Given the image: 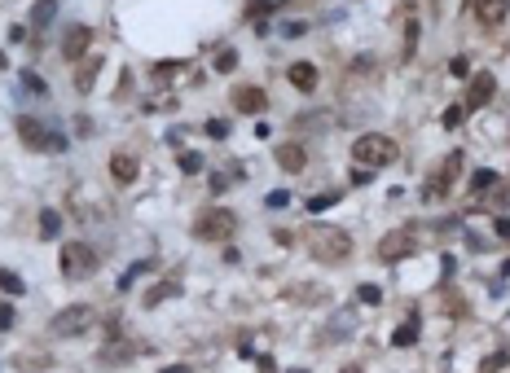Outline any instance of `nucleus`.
Wrapping results in <instances>:
<instances>
[{
  "mask_svg": "<svg viewBox=\"0 0 510 373\" xmlns=\"http://www.w3.org/2000/svg\"><path fill=\"white\" fill-rule=\"evenodd\" d=\"M233 228H238V215L233 211L207 207V211H198V220H194V237H203V242H224Z\"/></svg>",
  "mask_w": 510,
  "mask_h": 373,
  "instance_id": "nucleus-4",
  "label": "nucleus"
},
{
  "mask_svg": "<svg viewBox=\"0 0 510 373\" xmlns=\"http://www.w3.org/2000/svg\"><path fill=\"white\" fill-rule=\"evenodd\" d=\"M181 172H185V176L203 172V154H181Z\"/></svg>",
  "mask_w": 510,
  "mask_h": 373,
  "instance_id": "nucleus-27",
  "label": "nucleus"
},
{
  "mask_svg": "<svg viewBox=\"0 0 510 373\" xmlns=\"http://www.w3.org/2000/svg\"><path fill=\"white\" fill-rule=\"evenodd\" d=\"M304 163H308V154L300 145H277V167L282 172H304Z\"/></svg>",
  "mask_w": 510,
  "mask_h": 373,
  "instance_id": "nucleus-15",
  "label": "nucleus"
},
{
  "mask_svg": "<svg viewBox=\"0 0 510 373\" xmlns=\"http://www.w3.org/2000/svg\"><path fill=\"white\" fill-rule=\"evenodd\" d=\"M97 250L92 246H84V242H66L62 246V272L70 276V281H79V276H92L97 272Z\"/></svg>",
  "mask_w": 510,
  "mask_h": 373,
  "instance_id": "nucleus-6",
  "label": "nucleus"
},
{
  "mask_svg": "<svg viewBox=\"0 0 510 373\" xmlns=\"http://www.w3.org/2000/svg\"><path fill=\"white\" fill-rule=\"evenodd\" d=\"M137 172H141V163L133 159V154H115V159H110V176L119 180V185H133Z\"/></svg>",
  "mask_w": 510,
  "mask_h": 373,
  "instance_id": "nucleus-13",
  "label": "nucleus"
},
{
  "mask_svg": "<svg viewBox=\"0 0 510 373\" xmlns=\"http://www.w3.org/2000/svg\"><path fill=\"white\" fill-rule=\"evenodd\" d=\"M233 105H238L242 114H259L268 105V97H264V88H251V83H242V88H233Z\"/></svg>",
  "mask_w": 510,
  "mask_h": 373,
  "instance_id": "nucleus-11",
  "label": "nucleus"
},
{
  "mask_svg": "<svg viewBox=\"0 0 510 373\" xmlns=\"http://www.w3.org/2000/svg\"><path fill=\"white\" fill-rule=\"evenodd\" d=\"M352 159H357V167L378 172V167H387L396 159V141L383 137V132H365V137H357V145H352Z\"/></svg>",
  "mask_w": 510,
  "mask_h": 373,
  "instance_id": "nucleus-2",
  "label": "nucleus"
},
{
  "mask_svg": "<svg viewBox=\"0 0 510 373\" xmlns=\"http://www.w3.org/2000/svg\"><path fill=\"white\" fill-rule=\"evenodd\" d=\"M308 31V22H282V35H286V40H291V35H304Z\"/></svg>",
  "mask_w": 510,
  "mask_h": 373,
  "instance_id": "nucleus-34",
  "label": "nucleus"
},
{
  "mask_svg": "<svg viewBox=\"0 0 510 373\" xmlns=\"http://www.w3.org/2000/svg\"><path fill=\"white\" fill-rule=\"evenodd\" d=\"M449 70H453V75H467L471 66H467V57H453V62H449Z\"/></svg>",
  "mask_w": 510,
  "mask_h": 373,
  "instance_id": "nucleus-39",
  "label": "nucleus"
},
{
  "mask_svg": "<svg viewBox=\"0 0 510 373\" xmlns=\"http://www.w3.org/2000/svg\"><path fill=\"white\" fill-rule=\"evenodd\" d=\"M348 334H352V312H339V316H335V330L322 334V343H339V339H348Z\"/></svg>",
  "mask_w": 510,
  "mask_h": 373,
  "instance_id": "nucleus-19",
  "label": "nucleus"
},
{
  "mask_svg": "<svg viewBox=\"0 0 510 373\" xmlns=\"http://www.w3.org/2000/svg\"><path fill=\"white\" fill-rule=\"evenodd\" d=\"M233 66H238V53H233V49H220V53H216V70H220V75H229Z\"/></svg>",
  "mask_w": 510,
  "mask_h": 373,
  "instance_id": "nucleus-25",
  "label": "nucleus"
},
{
  "mask_svg": "<svg viewBox=\"0 0 510 373\" xmlns=\"http://www.w3.org/2000/svg\"><path fill=\"white\" fill-rule=\"evenodd\" d=\"M88 44H92V31H88V27H70L66 40H62V53L70 57V62H79V57L88 53Z\"/></svg>",
  "mask_w": 510,
  "mask_h": 373,
  "instance_id": "nucleus-12",
  "label": "nucleus"
},
{
  "mask_svg": "<svg viewBox=\"0 0 510 373\" xmlns=\"http://www.w3.org/2000/svg\"><path fill=\"white\" fill-rule=\"evenodd\" d=\"M493 92H497V79L489 75V70H480L475 79H471V88H467V105H462V110H484V105L493 101Z\"/></svg>",
  "mask_w": 510,
  "mask_h": 373,
  "instance_id": "nucleus-8",
  "label": "nucleus"
},
{
  "mask_svg": "<svg viewBox=\"0 0 510 373\" xmlns=\"http://www.w3.org/2000/svg\"><path fill=\"white\" fill-rule=\"evenodd\" d=\"M88 321H92V312H88L84 303H70V308H62V312L53 316L49 330L57 334V339H75V334H84V330H88Z\"/></svg>",
  "mask_w": 510,
  "mask_h": 373,
  "instance_id": "nucleus-7",
  "label": "nucleus"
},
{
  "mask_svg": "<svg viewBox=\"0 0 510 373\" xmlns=\"http://www.w3.org/2000/svg\"><path fill=\"white\" fill-rule=\"evenodd\" d=\"M141 272H150V259H141V263H133V268H128V272H124V290H128V285H133V281H137V276H141Z\"/></svg>",
  "mask_w": 510,
  "mask_h": 373,
  "instance_id": "nucleus-29",
  "label": "nucleus"
},
{
  "mask_svg": "<svg viewBox=\"0 0 510 373\" xmlns=\"http://www.w3.org/2000/svg\"><path fill=\"white\" fill-rule=\"evenodd\" d=\"M497 185H502V180H497V172H489V167H480V172L471 176V194H475V198H484V194L497 189Z\"/></svg>",
  "mask_w": 510,
  "mask_h": 373,
  "instance_id": "nucleus-17",
  "label": "nucleus"
},
{
  "mask_svg": "<svg viewBox=\"0 0 510 373\" xmlns=\"http://www.w3.org/2000/svg\"><path fill=\"white\" fill-rule=\"evenodd\" d=\"M53 14H57V9H53V0H40V5L31 9V22H35V27H49V22H53Z\"/></svg>",
  "mask_w": 510,
  "mask_h": 373,
  "instance_id": "nucleus-22",
  "label": "nucleus"
},
{
  "mask_svg": "<svg viewBox=\"0 0 510 373\" xmlns=\"http://www.w3.org/2000/svg\"><path fill=\"white\" fill-rule=\"evenodd\" d=\"M370 176H374L370 167H357V172H352V185H370Z\"/></svg>",
  "mask_w": 510,
  "mask_h": 373,
  "instance_id": "nucleus-37",
  "label": "nucleus"
},
{
  "mask_svg": "<svg viewBox=\"0 0 510 373\" xmlns=\"http://www.w3.org/2000/svg\"><path fill=\"white\" fill-rule=\"evenodd\" d=\"M493 228H497V237H510V215H497Z\"/></svg>",
  "mask_w": 510,
  "mask_h": 373,
  "instance_id": "nucleus-36",
  "label": "nucleus"
},
{
  "mask_svg": "<svg viewBox=\"0 0 510 373\" xmlns=\"http://www.w3.org/2000/svg\"><path fill=\"white\" fill-rule=\"evenodd\" d=\"M418 246H422L418 228H396V233H387L383 242H378V259H383V263L409 259V255H418Z\"/></svg>",
  "mask_w": 510,
  "mask_h": 373,
  "instance_id": "nucleus-5",
  "label": "nucleus"
},
{
  "mask_svg": "<svg viewBox=\"0 0 510 373\" xmlns=\"http://www.w3.org/2000/svg\"><path fill=\"white\" fill-rule=\"evenodd\" d=\"M62 233V215L57 211H40V237H57Z\"/></svg>",
  "mask_w": 510,
  "mask_h": 373,
  "instance_id": "nucleus-21",
  "label": "nucleus"
},
{
  "mask_svg": "<svg viewBox=\"0 0 510 373\" xmlns=\"http://www.w3.org/2000/svg\"><path fill=\"white\" fill-rule=\"evenodd\" d=\"M22 88H27V92H44V79L35 75V70H27V75H22Z\"/></svg>",
  "mask_w": 510,
  "mask_h": 373,
  "instance_id": "nucleus-30",
  "label": "nucleus"
},
{
  "mask_svg": "<svg viewBox=\"0 0 510 373\" xmlns=\"http://www.w3.org/2000/svg\"><path fill=\"white\" fill-rule=\"evenodd\" d=\"M0 330H14V308H0Z\"/></svg>",
  "mask_w": 510,
  "mask_h": 373,
  "instance_id": "nucleus-38",
  "label": "nucleus"
},
{
  "mask_svg": "<svg viewBox=\"0 0 510 373\" xmlns=\"http://www.w3.org/2000/svg\"><path fill=\"white\" fill-rule=\"evenodd\" d=\"M391 343H396V347H413V343H418V321H405L396 334H391Z\"/></svg>",
  "mask_w": 510,
  "mask_h": 373,
  "instance_id": "nucleus-20",
  "label": "nucleus"
},
{
  "mask_svg": "<svg viewBox=\"0 0 510 373\" xmlns=\"http://www.w3.org/2000/svg\"><path fill=\"white\" fill-rule=\"evenodd\" d=\"M97 70H101V57H88V62L75 70V92H92V79H97Z\"/></svg>",
  "mask_w": 510,
  "mask_h": 373,
  "instance_id": "nucleus-16",
  "label": "nucleus"
},
{
  "mask_svg": "<svg viewBox=\"0 0 510 373\" xmlns=\"http://www.w3.org/2000/svg\"><path fill=\"white\" fill-rule=\"evenodd\" d=\"M502 276H510V259H506V263H502Z\"/></svg>",
  "mask_w": 510,
  "mask_h": 373,
  "instance_id": "nucleus-40",
  "label": "nucleus"
},
{
  "mask_svg": "<svg viewBox=\"0 0 510 373\" xmlns=\"http://www.w3.org/2000/svg\"><path fill=\"white\" fill-rule=\"evenodd\" d=\"M308 250L322 263H343V259H352V237L335 224H313L308 228Z\"/></svg>",
  "mask_w": 510,
  "mask_h": 373,
  "instance_id": "nucleus-1",
  "label": "nucleus"
},
{
  "mask_svg": "<svg viewBox=\"0 0 510 373\" xmlns=\"http://www.w3.org/2000/svg\"><path fill=\"white\" fill-rule=\"evenodd\" d=\"M471 9H475V18L484 27H502L510 14V0H471Z\"/></svg>",
  "mask_w": 510,
  "mask_h": 373,
  "instance_id": "nucleus-10",
  "label": "nucleus"
},
{
  "mask_svg": "<svg viewBox=\"0 0 510 373\" xmlns=\"http://www.w3.org/2000/svg\"><path fill=\"white\" fill-rule=\"evenodd\" d=\"M506 360H510V356H506V347H502V352H493V356L480 365V373H497V369H506Z\"/></svg>",
  "mask_w": 510,
  "mask_h": 373,
  "instance_id": "nucleus-26",
  "label": "nucleus"
},
{
  "mask_svg": "<svg viewBox=\"0 0 510 373\" xmlns=\"http://www.w3.org/2000/svg\"><path fill=\"white\" fill-rule=\"evenodd\" d=\"M357 299H361V303H378V299H383V290H378V285H361Z\"/></svg>",
  "mask_w": 510,
  "mask_h": 373,
  "instance_id": "nucleus-31",
  "label": "nucleus"
},
{
  "mask_svg": "<svg viewBox=\"0 0 510 373\" xmlns=\"http://www.w3.org/2000/svg\"><path fill=\"white\" fill-rule=\"evenodd\" d=\"M462 114H467L462 105H449V110H444V128H458V123H462Z\"/></svg>",
  "mask_w": 510,
  "mask_h": 373,
  "instance_id": "nucleus-33",
  "label": "nucleus"
},
{
  "mask_svg": "<svg viewBox=\"0 0 510 373\" xmlns=\"http://www.w3.org/2000/svg\"><path fill=\"white\" fill-rule=\"evenodd\" d=\"M286 202H291V194H286V189H277V194H268V207H273V211H277V207H286Z\"/></svg>",
  "mask_w": 510,
  "mask_h": 373,
  "instance_id": "nucleus-35",
  "label": "nucleus"
},
{
  "mask_svg": "<svg viewBox=\"0 0 510 373\" xmlns=\"http://www.w3.org/2000/svg\"><path fill=\"white\" fill-rule=\"evenodd\" d=\"M0 290H9V294H22V276H18V272H0Z\"/></svg>",
  "mask_w": 510,
  "mask_h": 373,
  "instance_id": "nucleus-28",
  "label": "nucleus"
},
{
  "mask_svg": "<svg viewBox=\"0 0 510 373\" xmlns=\"http://www.w3.org/2000/svg\"><path fill=\"white\" fill-rule=\"evenodd\" d=\"M176 294V285L172 281H163V285H154V290H146V308H154V303H163V299H172Z\"/></svg>",
  "mask_w": 510,
  "mask_h": 373,
  "instance_id": "nucleus-23",
  "label": "nucleus"
},
{
  "mask_svg": "<svg viewBox=\"0 0 510 373\" xmlns=\"http://www.w3.org/2000/svg\"><path fill=\"white\" fill-rule=\"evenodd\" d=\"M339 198H343V194H339V189H335V194H317V198H308V211H313V215H317V211H326V207H335V202H339Z\"/></svg>",
  "mask_w": 510,
  "mask_h": 373,
  "instance_id": "nucleus-24",
  "label": "nucleus"
},
{
  "mask_svg": "<svg viewBox=\"0 0 510 373\" xmlns=\"http://www.w3.org/2000/svg\"><path fill=\"white\" fill-rule=\"evenodd\" d=\"M207 137H229V123H224V119H211V123H207Z\"/></svg>",
  "mask_w": 510,
  "mask_h": 373,
  "instance_id": "nucleus-32",
  "label": "nucleus"
},
{
  "mask_svg": "<svg viewBox=\"0 0 510 373\" xmlns=\"http://www.w3.org/2000/svg\"><path fill=\"white\" fill-rule=\"evenodd\" d=\"M458 176H462V150H453V154L440 159V167H435V172L426 176V185H422V198L426 202H431V198H449L453 185H458Z\"/></svg>",
  "mask_w": 510,
  "mask_h": 373,
  "instance_id": "nucleus-3",
  "label": "nucleus"
},
{
  "mask_svg": "<svg viewBox=\"0 0 510 373\" xmlns=\"http://www.w3.org/2000/svg\"><path fill=\"white\" fill-rule=\"evenodd\" d=\"M343 373H361V369H343Z\"/></svg>",
  "mask_w": 510,
  "mask_h": 373,
  "instance_id": "nucleus-41",
  "label": "nucleus"
},
{
  "mask_svg": "<svg viewBox=\"0 0 510 373\" xmlns=\"http://www.w3.org/2000/svg\"><path fill=\"white\" fill-rule=\"evenodd\" d=\"M18 137H22V145H27V150H44V145H49V123L35 119V114H22L18 119Z\"/></svg>",
  "mask_w": 510,
  "mask_h": 373,
  "instance_id": "nucleus-9",
  "label": "nucleus"
},
{
  "mask_svg": "<svg viewBox=\"0 0 510 373\" xmlns=\"http://www.w3.org/2000/svg\"><path fill=\"white\" fill-rule=\"evenodd\" d=\"M291 83H295L300 92H313V88H317V66H313V62H295V66H291Z\"/></svg>",
  "mask_w": 510,
  "mask_h": 373,
  "instance_id": "nucleus-14",
  "label": "nucleus"
},
{
  "mask_svg": "<svg viewBox=\"0 0 510 373\" xmlns=\"http://www.w3.org/2000/svg\"><path fill=\"white\" fill-rule=\"evenodd\" d=\"M418 35H422V27H418V18L409 14V18H405V49H400V57H405V62L418 53Z\"/></svg>",
  "mask_w": 510,
  "mask_h": 373,
  "instance_id": "nucleus-18",
  "label": "nucleus"
}]
</instances>
